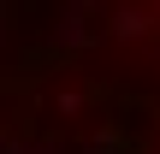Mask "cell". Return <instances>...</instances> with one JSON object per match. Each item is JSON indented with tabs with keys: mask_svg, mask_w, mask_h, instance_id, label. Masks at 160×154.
<instances>
[{
	"mask_svg": "<svg viewBox=\"0 0 160 154\" xmlns=\"http://www.w3.org/2000/svg\"><path fill=\"white\" fill-rule=\"evenodd\" d=\"M0 154H160V0H0Z\"/></svg>",
	"mask_w": 160,
	"mask_h": 154,
	"instance_id": "6da1fadb",
	"label": "cell"
}]
</instances>
